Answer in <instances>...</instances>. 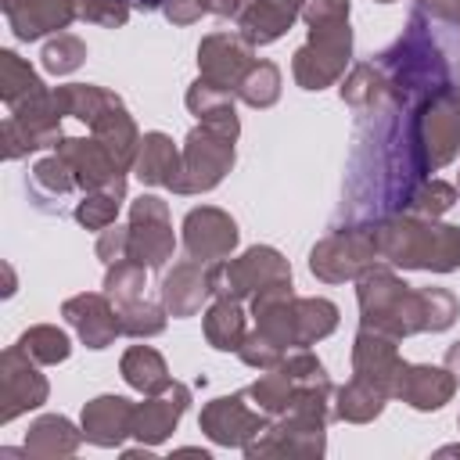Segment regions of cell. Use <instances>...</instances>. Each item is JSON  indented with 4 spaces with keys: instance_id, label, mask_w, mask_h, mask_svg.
I'll return each instance as SVG.
<instances>
[{
    "instance_id": "cell-8",
    "label": "cell",
    "mask_w": 460,
    "mask_h": 460,
    "mask_svg": "<svg viewBox=\"0 0 460 460\" xmlns=\"http://www.w3.org/2000/svg\"><path fill=\"white\" fill-rule=\"evenodd\" d=\"M198 65H201L205 83L230 90L252 68V43L241 36H230V32H216L198 47Z\"/></svg>"
},
{
    "instance_id": "cell-13",
    "label": "cell",
    "mask_w": 460,
    "mask_h": 460,
    "mask_svg": "<svg viewBox=\"0 0 460 460\" xmlns=\"http://www.w3.org/2000/svg\"><path fill=\"white\" fill-rule=\"evenodd\" d=\"M133 431V406L122 395H101L83 413V435L97 446H119L122 435Z\"/></svg>"
},
{
    "instance_id": "cell-5",
    "label": "cell",
    "mask_w": 460,
    "mask_h": 460,
    "mask_svg": "<svg viewBox=\"0 0 460 460\" xmlns=\"http://www.w3.org/2000/svg\"><path fill=\"white\" fill-rule=\"evenodd\" d=\"M208 280L219 298H244V295H259L273 284H288L291 270L273 248H252L234 262H216L208 270Z\"/></svg>"
},
{
    "instance_id": "cell-22",
    "label": "cell",
    "mask_w": 460,
    "mask_h": 460,
    "mask_svg": "<svg viewBox=\"0 0 460 460\" xmlns=\"http://www.w3.org/2000/svg\"><path fill=\"white\" fill-rule=\"evenodd\" d=\"M237 93H241L248 104H255V108L273 104V101H277V93H280V72H277V65H270V61L252 65V68L241 75Z\"/></svg>"
},
{
    "instance_id": "cell-17",
    "label": "cell",
    "mask_w": 460,
    "mask_h": 460,
    "mask_svg": "<svg viewBox=\"0 0 460 460\" xmlns=\"http://www.w3.org/2000/svg\"><path fill=\"white\" fill-rule=\"evenodd\" d=\"M183 406H187V388L169 385L165 399H151L144 406H133V435L144 442H162L172 431V424L180 420Z\"/></svg>"
},
{
    "instance_id": "cell-23",
    "label": "cell",
    "mask_w": 460,
    "mask_h": 460,
    "mask_svg": "<svg viewBox=\"0 0 460 460\" xmlns=\"http://www.w3.org/2000/svg\"><path fill=\"white\" fill-rule=\"evenodd\" d=\"M119 198H122V187H101V190H93L90 198L79 201L75 219L93 226V230H108L115 212H119Z\"/></svg>"
},
{
    "instance_id": "cell-25",
    "label": "cell",
    "mask_w": 460,
    "mask_h": 460,
    "mask_svg": "<svg viewBox=\"0 0 460 460\" xmlns=\"http://www.w3.org/2000/svg\"><path fill=\"white\" fill-rule=\"evenodd\" d=\"M108 298L119 302V305H129L140 298V288H144V270L140 262H115V270H108Z\"/></svg>"
},
{
    "instance_id": "cell-26",
    "label": "cell",
    "mask_w": 460,
    "mask_h": 460,
    "mask_svg": "<svg viewBox=\"0 0 460 460\" xmlns=\"http://www.w3.org/2000/svg\"><path fill=\"white\" fill-rule=\"evenodd\" d=\"M119 323H122V331H129V334H158V331L165 327L162 309L151 305V302H144V298L122 305V309H119Z\"/></svg>"
},
{
    "instance_id": "cell-28",
    "label": "cell",
    "mask_w": 460,
    "mask_h": 460,
    "mask_svg": "<svg viewBox=\"0 0 460 460\" xmlns=\"http://www.w3.org/2000/svg\"><path fill=\"white\" fill-rule=\"evenodd\" d=\"M75 14L90 18V22H101V25H122L129 7L122 0H75Z\"/></svg>"
},
{
    "instance_id": "cell-11",
    "label": "cell",
    "mask_w": 460,
    "mask_h": 460,
    "mask_svg": "<svg viewBox=\"0 0 460 460\" xmlns=\"http://www.w3.org/2000/svg\"><path fill=\"white\" fill-rule=\"evenodd\" d=\"M302 7H305V0H252L241 14H237V22H241V36L248 40V43H273L298 14H302Z\"/></svg>"
},
{
    "instance_id": "cell-4",
    "label": "cell",
    "mask_w": 460,
    "mask_h": 460,
    "mask_svg": "<svg viewBox=\"0 0 460 460\" xmlns=\"http://www.w3.org/2000/svg\"><path fill=\"white\" fill-rule=\"evenodd\" d=\"M234 126H219V122H201V129H194L187 137L183 158H180V176L172 183V190L190 194V190H208L223 180V172L234 165Z\"/></svg>"
},
{
    "instance_id": "cell-18",
    "label": "cell",
    "mask_w": 460,
    "mask_h": 460,
    "mask_svg": "<svg viewBox=\"0 0 460 460\" xmlns=\"http://www.w3.org/2000/svg\"><path fill=\"white\" fill-rule=\"evenodd\" d=\"M140 144H144V151L137 158V176L144 183H165V187H172L176 176H180V155H176L172 140L165 133H147Z\"/></svg>"
},
{
    "instance_id": "cell-29",
    "label": "cell",
    "mask_w": 460,
    "mask_h": 460,
    "mask_svg": "<svg viewBox=\"0 0 460 460\" xmlns=\"http://www.w3.org/2000/svg\"><path fill=\"white\" fill-rule=\"evenodd\" d=\"M424 11H431V18L446 22L449 29H460V0H417Z\"/></svg>"
},
{
    "instance_id": "cell-27",
    "label": "cell",
    "mask_w": 460,
    "mask_h": 460,
    "mask_svg": "<svg viewBox=\"0 0 460 460\" xmlns=\"http://www.w3.org/2000/svg\"><path fill=\"white\" fill-rule=\"evenodd\" d=\"M86 58V47L75 40V36H58L54 43H47V50H43V68H50V72H72V68H79V61Z\"/></svg>"
},
{
    "instance_id": "cell-2",
    "label": "cell",
    "mask_w": 460,
    "mask_h": 460,
    "mask_svg": "<svg viewBox=\"0 0 460 460\" xmlns=\"http://www.w3.org/2000/svg\"><path fill=\"white\" fill-rule=\"evenodd\" d=\"M374 248L381 259L406 266V270H456L460 266V226H438L417 216H392L381 219L374 230Z\"/></svg>"
},
{
    "instance_id": "cell-15",
    "label": "cell",
    "mask_w": 460,
    "mask_h": 460,
    "mask_svg": "<svg viewBox=\"0 0 460 460\" xmlns=\"http://www.w3.org/2000/svg\"><path fill=\"white\" fill-rule=\"evenodd\" d=\"M453 392V377H446V370L438 367H406L395 377V395H402L410 406L417 410H438Z\"/></svg>"
},
{
    "instance_id": "cell-12",
    "label": "cell",
    "mask_w": 460,
    "mask_h": 460,
    "mask_svg": "<svg viewBox=\"0 0 460 460\" xmlns=\"http://www.w3.org/2000/svg\"><path fill=\"white\" fill-rule=\"evenodd\" d=\"M65 316L75 323V331L83 334V341L90 349H104L122 331L119 313H111L108 298H101V295H75V298H68L65 302Z\"/></svg>"
},
{
    "instance_id": "cell-32",
    "label": "cell",
    "mask_w": 460,
    "mask_h": 460,
    "mask_svg": "<svg viewBox=\"0 0 460 460\" xmlns=\"http://www.w3.org/2000/svg\"><path fill=\"white\" fill-rule=\"evenodd\" d=\"M446 367H449V370L456 374V381H460V341H456V345L446 352Z\"/></svg>"
},
{
    "instance_id": "cell-10",
    "label": "cell",
    "mask_w": 460,
    "mask_h": 460,
    "mask_svg": "<svg viewBox=\"0 0 460 460\" xmlns=\"http://www.w3.org/2000/svg\"><path fill=\"white\" fill-rule=\"evenodd\" d=\"M18 40H36L50 29H65L75 18V0H7L4 4Z\"/></svg>"
},
{
    "instance_id": "cell-24",
    "label": "cell",
    "mask_w": 460,
    "mask_h": 460,
    "mask_svg": "<svg viewBox=\"0 0 460 460\" xmlns=\"http://www.w3.org/2000/svg\"><path fill=\"white\" fill-rule=\"evenodd\" d=\"M22 352H29L40 363H58L68 356V338L58 327H32L29 334H22Z\"/></svg>"
},
{
    "instance_id": "cell-34",
    "label": "cell",
    "mask_w": 460,
    "mask_h": 460,
    "mask_svg": "<svg viewBox=\"0 0 460 460\" xmlns=\"http://www.w3.org/2000/svg\"><path fill=\"white\" fill-rule=\"evenodd\" d=\"M377 4H392V0H377Z\"/></svg>"
},
{
    "instance_id": "cell-19",
    "label": "cell",
    "mask_w": 460,
    "mask_h": 460,
    "mask_svg": "<svg viewBox=\"0 0 460 460\" xmlns=\"http://www.w3.org/2000/svg\"><path fill=\"white\" fill-rule=\"evenodd\" d=\"M122 374L140 392H169V385H172L169 374H165L162 356L155 349H147V345H137V349H129L122 356Z\"/></svg>"
},
{
    "instance_id": "cell-31",
    "label": "cell",
    "mask_w": 460,
    "mask_h": 460,
    "mask_svg": "<svg viewBox=\"0 0 460 460\" xmlns=\"http://www.w3.org/2000/svg\"><path fill=\"white\" fill-rule=\"evenodd\" d=\"M248 4H252V0H201V7H205V11H216V14H234V18H237V14H241Z\"/></svg>"
},
{
    "instance_id": "cell-21",
    "label": "cell",
    "mask_w": 460,
    "mask_h": 460,
    "mask_svg": "<svg viewBox=\"0 0 460 460\" xmlns=\"http://www.w3.org/2000/svg\"><path fill=\"white\" fill-rule=\"evenodd\" d=\"M4 101L11 108H22V101H32L43 93V83L32 75V68L25 61H18V54L4 50Z\"/></svg>"
},
{
    "instance_id": "cell-20",
    "label": "cell",
    "mask_w": 460,
    "mask_h": 460,
    "mask_svg": "<svg viewBox=\"0 0 460 460\" xmlns=\"http://www.w3.org/2000/svg\"><path fill=\"white\" fill-rule=\"evenodd\" d=\"M205 334L216 349H241L244 345V313L237 298H219L205 316Z\"/></svg>"
},
{
    "instance_id": "cell-3",
    "label": "cell",
    "mask_w": 460,
    "mask_h": 460,
    "mask_svg": "<svg viewBox=\"0 0 460 460\" xmlns=\"http://www.w3.org/2000/svg\"><path fill=\"white\" fill-rule=\"evenodd\" d=\"M309 22V43L295 54V79L305 90H320L331 79L341 75L349 50H352V32H349V4L345 0H309L302 7Z\"/></svg>"
},
{
    "instance_id": "cell-1",
    "label": "cell",
    "mask_w": 460,
    "mask_h": 460,
    "mask_svg": "<svg viewBox=\"0 0 460 460\" xmlns=\"http://www.w3.org/2000/svg\"><path fill=\"white\" fill-rule=\"evenodd\" d=\"M359 309L363 327L399 338L413 331H446L456 316V298L442 288L413 291L388 270H367L359 280Z\"/></svg>"
},
{
    "instance_id": "cell-16",
    "label": "cell",
    "mask_w": 460,
    "mask_h": 460,
    "mask_svg": "<svg viewBox=\"0 0 460 460\" xmlns=\"http://www.w3.org/2000/svg\"><path fill=\"white\" fill-rule=\"evenodd\" d=\"M212 291V280L208 273H201V262H180L165 284H162V298H165V309L172 316H190L201 309V298Z\"/></svg>"
},
{
    "instance_id": "cell-30",
    "label": "cell",
    "mask_w": 460,
    "mask_h": 460,
    "mask_svg": "<svg viewBox=\"0 0 460 460\" xmlns=\"http://www.w3.org/2000/svg\"><path fill=\"white\" fill-rule=\"evenodd\" d=\"M165 18L169 22H176V25H187V22H194L205 7H201V0H165Z\"/></svg>"
},
{
    "instance_id": "cell-33",
    "label": "cell",
    "mask_w": 460,
    "mask_h": 460,
    "mask_svg": "<svg viewBox=\"0 0 460 460\" xmlns=\"http://www.w3.org/2000/svg\"><path fill=\"white\" fill-rule=\"evenodd\" d=\"M126 7H140V11H155V7H165V0H122Z\"/></svg>"
},
{
    "instance_id": "cell-14",
    "label": "cell",
    "mask_w": 460,
    "mask_h": 460,
    "mask_svg": "<svg viewBox=\"0 0 460 460\" xmlns=\"http://www.w3.org/2000/svg\"><path fill=\"white\" fill-rule=\"evenodd\" d=\"M201 424H205V431L216 442H226L230 446V442H244L248 435H259L266 420L259 413H248L244 395H234V399H216L201 413Z\"/></svg>"
},
{
    "instance_id": "cell-9",
    "label": "cell",
    "mask_w": 460,
    "mask_h": 460,
    "mask_svg": "<svg viewBox=\"0 0 460 460\" xmlns=\"http://www.w3.org/2000/svg\"><path fill=\"white\" fill-rule=\"evenodd\" d=\"M183 237H187V248L198 262H212L223 255H230V248L237 244V226L230 216H223L219 208H194L187 219H183Z\"/></svg>"
},
{
    "instance_id": "cell-6",
    "label": "cell",
    "mask_w": 460,
    "mask_h": 460,
    "mask_svg": "<svg viewBox=\"0 0 460 460\" xmlns=\"http://www.w3.org/2000/svg\"><path fill=\"white\" fill-rule=\"evenodd\" d=\"M172 255V226L165 216V205L151 194H144L133 205L129 223V259L140 266H162Z\"/></svg>"
},
{
    "instance_id": "cell-7",
    "label": "cell",
    "mask_w": 460,
    "mask_h": 460,
    "mask_svg": "<svg viewBox=\"0 0 460 460\" xmlns=\"http://www.w3.org/2000/svg\"><path fill=\"white\" fill-rule=\"evenodd\" d=\"M374 255H377V248L367 230H338L320 248H313L309 266L323 280H345V277H356L367 266V259H374Z\"/></svg>"
}]
</instances>
